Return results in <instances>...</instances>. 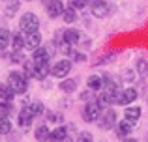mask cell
<instances>
[{
  "label": "cell",
  "mask_w": 148,
  "mask_h": 142,
  "mask_svg": "<svg viewBox=\"0 0 148 142\" xmlns=\"http://www.w3.org/2000/svg\"><path fill=\"white\" fill-rule=\"evenodd\" d=\"M8 84H10L11 88H13L15 94H26V90H28V79H26L25 75H23V71H11L10 75H8Z\"/></svg>",
  "instance_id": "obj_1"
},
{
  "label": "cell",
  "mask_w": 148,
  "mask_h": 142,
  "mask_svg": "<svg viewBox=\"0 0 148 142\" xmlns=\"http://www.w3.org/2000/svg\"><path fill=\"white\" fill-rule=\"evenodd\" d=\"M19 28H21V32H25V34L38 32V28H40V19H38V15L32 13V11L23 13L21 19H19Z\"/></svg>",
  "instance_id": "obj_2"
},
{
  "label": "cell",
  "mask_w": 148,
  "mask_h": 142,
  "mask_svg": "<svg viewBox=\"0 0 148 142\" xmlns=\"http://www.w3.org/2000/svg\"><path fill=\"white\" fill-rule=\"evenodd\" d=\"M101 112H103V107L99 105L98 99H90V101H86V105H84L83 109V120L84 122H98Z\"/></svg>",
  "instance_id": "obj_3"
},
{
  "label": "cell",
  "mask_w": 148,
  "mask_h": 142,
  "mask_svg": "<svg viewBox=\"0 0 148 142\" xmlns=\"http://www.w3.org/2000/svg\"><path fill=\"white\" fill-rule=\"evenodd\" d=\"M71 67H73L71 60L62 58V60H58V62L51 67V75L56 77V79H66V77L69 75V71H71Z\"/></svg>",
  "instance_id": "obj_4"
},
{
  "label": "cell",
  "mask_w": 148,
  "mask_h": 142,
  "mask_svg": "<svg viewBox=\"0 0 148 142\" xmlns=\"http://www.w3.org/2000/svg\"><path fill=\"white\" fill-rule=\"evenodd\" d=\"M98 124H99V129H103V131H109V129H112L116 124H118V122H116V112H114L112 109H105L103 112H101Z\"/></svg>",
  "instance_id": "obj_5"
},
{
  "label": "cell",
  "mask_w": 148,
  "mask_h": 142,
  "mask_svg": "<svg viewBox=\"0 0 148 142\" xmlns=\"http://www.w3.org/2000/svg\"><path fill=\"white\" fill-rule=\"evenodd\" d=\"M139 97V92L137 88L130 86V88H124V90H120L118 94V101H116V105H124V107H130L131 103H135Z\"/></svg>",
  "instance_id": "obj_6"
},
{
  "label": "cell",
  "mask_w": 148,
  "mask_h": 142,
  "mask_svg": "<svg viewBox=\"0 0 148 142\" xmlns=\"http://www.w3.org/2000/svg\"><path fill=\"white\" fill-rule=\"evenodd\" d=\"M66 6L62 0H49L47 6H45V11H47V15L51 19H56V17H62V13H64Z\"/></svg>",
  "instance_id": "obj_7"
},
{
  "label": "cell",
  "mask_w": 148,
  "mask_h": 142,
  "mask_svg": "<svg viewBox=\"0 0 148 142\" xmlns=\"http://www.w3.org/2000/svg\"><path fill=\"white\" fill-rule=\"evenodd\" d=\"M141 114H143V109L139 105H130V107H126V110H124V120L135 125L139 120H141Z\"/></svg>",
  "instance_id": "obj_8"
},
{
  "label": "cell",
  "mask_w": 148,
  "mask_h": 142,
  "mask_svg": "<svg viewBox=\"0 0 148 142\" xmlns=\"http://www.w3.org/2000/svg\"><path fill=\"white\" fill-rule=\"evenodd\" d=\"M34 114H32V110H30V107L26 105V107H23L21 109V112L17 114V124L21 125V127H30L32 125V122H34Z\"/></svg>",
  "instance_id": "obj_9"
},
{
  "label": "cell",
  "mask_w": 148,
  "mask_h": 142,
  "mask_svg": "<svg viewBox=\"0 0 148 142\" xmlns=\"http://www.w3.org/2000/svg\"><path fill=\"white\" fill-rule=\"evenodd\" d=\"M38 47H41V34L40 32H32V34H26L25 37V49L30 52H34Z\"/></svg>",
  "instance_id": "obj_10"
},
{
  "label": "cell",
  "mask_w": 148,
  "mask_h": 142,
  "mask_svg": "<svg viewBox=\"0 0 148 142\" xmlns=\"http://www.w3.org/2000/svg\"><path fill=\"white\" fill-rule=\"evenodd\" d=\"M62 41L68 45H77L81 41V32L77 28H66L62 34Z\"/></svg>",
  "instance_id": "obj_11"
},
{
  "label": "cell",
  "mask_w": 148,
  "mask_h": 142,
  "mask_svg": "<svg viewBox=\"0 0 148 142\" xmlns=\"http://www.w3.org/2000/svg\"><path fill=\"white\" fill-rule=\"evenodd\" d=\"M51 73V66H49V62H45V64H34V69H32V79H36V80H43L45 77H47Z\"/></svg>",
  "instance_id": "obj_12"
},
{
  "label": "cell",
  "mask_w": 148,
  "mask_h": 142,
  "mask_svg": "<svg viewBox=\"0 0 148 142\" xmlns=\"http://www.w3.org/2000/svg\"><path fill=\"white\" fill-rule=\"evenodd\" d=\"M103 86H105V80H103L101 75H90L86 79V88L92 90V92H101Z\"/></svg>",
  "instance_id": "obj_13"
},
{
  "label": "cell",
  "mask_w": 148,
  "mask_h": 142,
  "mask_svg": "<svg viewBox=\"0 0 148 142\" xmlns=\"http://www.w3.org/2000/svg\"><path fill=\"white\" fill-rule=\"evenodd\" d=\"M114 127H116V137H118V139H127L130 133L133 131V124H130V122H126V120L118 122Z\"/></svg>",
  "instance_id": "obj_14"
},
{
  "label": "cell",
  "mask_w": 148,
  "mask_h": 142,
  "mask_svg": "<svg viewBox=\"0 0 148 142\" xmlns=\"http://www.w3.org/2000/svg\"><path fill=\"white\" fill-rule=\"evenodd\" d=\"M90 6H92V15H94V17H98V19L107 17V13H109L107 2H103V0H98V2L90 4Z\"/></svg>",
  "instance_id": "obj_15"
},
{
  "label": "cell",
  "mask_w": 148,
  "mask_h": 142,
  "mask_svg": "<svg viewBox=\"0 0 148 142\" xmlns=\"http://www.w3.org/2000/svg\"><path fill=\"white\" fill-rule=\"evenodd\" d=\"M49 58H51V54H49L47 47H38L32 52V62L34 64H45V62H49Z\"/></svg>",
  "instance_id": "obj_16"
},
{
  "label": "cell",
  "mask_w": 148,
  "mask_h": 142,
  "mask_svg": "<svg viewBox=\"0 0 148 142\" xmlns=\"http://www.w3.org/2000/svg\"><path fill=\"white\" fill-rule=\"evenodd\" d=\"M49 137H51V129H49V125H47V124L38 125V127L34 129V139H36L38 142H47V140H49Z\"/></svg>",
  "instance_id": "obj_17"
},
{
  "label": "cell",
  "mask_w": 148,
  "mask_h": 142,
  "mask_svg": "<svg viewBox=\"0 0 148 142\" xmlns=\"http://www.w3.org/2000/svg\"><path fill=\"white\" fill-rule=\"evenodd\" d=\"M66 137H68V129L64 125H58L56 129L51 131V137H49V142H64Z\"/></svg>",
  "instance_id": "obj_18"
},
{
  "label": "cell",
  "mask_w": 148,
  "mask_h": 142,
  "mask_svg": "<svg viewBox=\"0 0 148 142\" xmlns=\"http://www.w3.org/2000/svg\"><path fill=\"white\" fill-rule=\"evenodd\" d=\"M13 97H15V92H13V88L10 86V84H0V101H8V103H11L13 101Z\"/></svg>",
  "instance_id": "obj_19"
},
{
  "label": "cell",
  "mask_w": 148,
  "mask_h": 142,
  "mask_svg": "<svg viewBox=\"0 0 148 142\" xmlns=\"http://www.w3.org/2000/svg\"><path fill=\"white\" fill-rule=\"evenodd\" d=\"M58 88H60L64 94H73V92L77 90V80L75 79H62L60 84H58Z\"/></svg>",
  "instance_id": "obj_20"
},
{
  "label": "cell",
  "mask_w": 148,
  "mask_h": 142,
  "mask_svg": "<svg viewBox=\"0 0 148 142\" xmlns=\"http://www.w3.org/2000/svg\"><path fill=\"white\" fill-rule=\"evenodd\" d=\"M25 32H15L11 34V47H13V51H21V49H25Z\"/></svg>",
  "instance_id": "obj_21"
},
{
  "label": "cell",
  "mask_w": 148,
  "mask_h": 142,
  "mask_svg": "<svg viewBox=\"0 0 148 142\" xmlns=\"http://www.w3.org/2000/svg\"><path fill=\"white\" fill-rule=\"evenodd\" d=\"M62 21H64L66 24H73V22L77 21V10H73L71 6L66 7L64 13H62Z\"/></svg>",
  "instance_id": "obj_22"
},
{
  "label": "cell",
  "mask_w": 148,
  "mask_h": 142,
  "mask_svg": "<svg viewBox=\"0 0 148 142\" xmlns=\"http://www.w3.org/2000/svg\"><path fill=\"white\" fill-rule=\"evenodd\" d=\"M135 71H137V75L141 77V79H146V77H148V62L145 58L137 60V64H135Z\"/></svg>",
  "instance_id": "obj_23"
},
{
  "label": "cell",
  "mask_w": 148,
  "mask_h": 142,
  "mask_svg": "<svg viewBox=\"0 0 148 142\" xmlns=\"http://www.w3.org/2000/svg\"><path fill=\"white\" fill-rule=\"evenodd\" d=\"M8 45H11V34H10V30L4 28V30H0V52L6 51Z\"/></svg>",
  "instance_id": "obj_24"
},
{
  "label": "cell",
  "mask_w": 148,
  "mask_h": 142,
  "mask_svg": "<svg viewBox=\"0 0 148 142\" xmlns=\"http://www.w3.org/2000/svg\"><path fill=\"white\" fill-rule=\"evenodd\" d=\"M11 131V122L8 116H0V137L2 135H8Z\"/></svg>",
  "instance_id": "obj_25"
},
{
  "label": "cell",
  "mask_w": 148,
  "mask_h": 142,
  "mask_svg": "<svg viewBox=\"0 0 148 142\" xmlns=\"http://www.w3.org/2000/svg\"><path fill=\"white\" fill-rule=\"evenodd\" d=\"M28 107H30V110H32L34 116H41V114H45V107H43V103H40V101L30 103Z\"/></svg>",
  "instance_id": "obj_26"
},
{
  "label": "cell",
  "mask_w": 148,
  "mask_h": 142,
  "mask_svg": "<svg viewBox=\"0 0 148 142\" xmlns=\"http://www.w3.org/2000/svg\"><path fill=\"white\" fill-rule=\"evenodd\" d=\"M60 122H62V114L60 112H53V110L47 112V124H60Z\"/></svg>",
  "instance_id": "obj_27"
},
{
  "label": "cell",
  "mask_w": 148,
  "mask_h": 142,
  "mask_svg": "<svg viewBox=\"0 0 148 142\" xmlns=\"http://www.w3.org/2000/svg\"><path fill=\"white\" fill-rule=\"evenodd\" d=\"M77 142H94V135L90 131H81L77 135Z\"/></svg>",
  "instance_id": "obj_28"
},
{
  "label": "cell",
  "mask_w": 148,
  "mask_h": 142,
  "mask_svg": "<svg viewBox=\"0 0 148 142\" xmlns=\"http://www.w3.org/2000/svg\"><path fill=\"white\" fill-rule=\"evenodd\" d=\"M17 11H19V2H17V0H13V2L8 4V7H6V15H8V17H13Z\"/></svg>",
  "instance_id": "obj_29"
},
{
  "label": "cell",
  "mask_w": 148,
  "mask_h": 142,
  "mask_svg": "<svg viewBox=\"0 0 148 142\" xmlns=\"http://www.w3.org/2000/svg\"><path fill=\"white\" fill-rule=\"evenodd\" d=\"M13 110V105L8 101H0V116H8V114Z\"/></svg>",
  "instance_id": "obj_30"
},
{
  "label": "cell",
  "mask_w": 148,
  "mask_h": 142,
  "mask_svg": "<svg viewBox=\"0 0 148 142\" xmlns=\"http://www.w3.org/2000/svg\"><path fill=\"white\" fill-rule=\"evenodd\" d=\"M10 60H11L13 64H23V62H25V58H23L21 51H13V52H11V56H10Z\"/></svg>",
  "instance_id": "obj_31"
},
{
  "label": "cell",
  "mask_w": 148,
  "mask_h": 142,
  "mask_svg": "<svg viewBox=\"0 0 148 142\" xmlns=\"http://www.w3.org/2000/svg\"><path fill=\"white\" fill-rule=\"evenodd\" d=\"M86 4H88V0H69V6H71L73 10H83Z\"/></svg>",
  "instance_id": "obj_32"
},
{
  "label": "cell",
  "mask_w": 148,
  "mask_h": 142,
  "mask_svg": "<svg viewBox=\"0 0 148 142\" xmlns=\"http://www.w3.org/2000/svg\"><path fill=\"white\" fill-rule=\"evenodd\" d=\"M73 58H75L77 62H84V60H86V56H84L83 52H73Z\"/></svg>",
  "instance_id": "obj_33"
},
{
  "label": "cell",
  "mask_w": 148,
  "mask_h": 142,
  "mask_svg": "<svg viewBox=\"0 0 148 142\" xmlns=\"http://www.w3.org/2000/svg\"><path fill=\"white\" fill-rule=\"evenodd\" d=\"M90 92H92V90L83 92V94H81V99H83V101H90ZM92 99H94V97H92Z\"/></svg>",
  "instance_id": "obj_34"
},
{
  "label": "cell",
  "mask_w": 148,
  "mask_h": 142,
  "mask_svg": "<svg viewBox=\"0 0 148 142\" xmlns=\"http://www.w3.org/2000/svg\"><path fill=\"white\" fill-rule=\"evenodd\" d=\"M124 142H137L135 139H124Z\"/></svg>",
  "instance_id": "obj_35"
},
{
  "label": "cell",
  "mask_w": 148,
  "mask_h": 142,
  "mask_svg": "<svg viewBox=\"0 0 148 142\" xmlns=\"http://www.w3.org/2000/svg\"><path fill=\"white\" fill-rule=\"evenodd\" d=\"M64 142H73V139H69V137H66V140Z\"/></svg>",
  "instance_id": "obj_36"
},
{
  "label": "cell",
  "mask_w": 148,
  "mask_h": 142,
  "mask_svg": "<svg viewBox=\"0 0 148 142\" xmlns=\"http://www.w3.org/2000/svg\"><path fill=\"white\" fill-rule=\"evenodd\" d=\"M146 142H148V137H146Z\"/></svg>",
  "instance_id": "obj_37"
},
{
  "label": "cell",
  "mask_w": 148,
  "mask_h": 142,
  "mask_svg": "<svg viewBox=\"0 0 148 142\" xmlns=\"http://www.w3.org/2000/svg\"><path fill=\"white\" fill-rule=\"evenodd\" d=\"M26 2H30V0H26Z\"/></svg>",
  "instance_id": "obj_38"
}]
</instances>
